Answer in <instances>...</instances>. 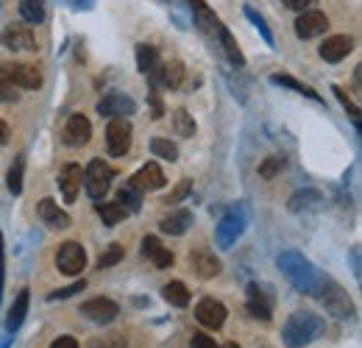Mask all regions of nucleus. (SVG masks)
<instances>
[{"instance_id":"nucleus-1","label":"nucleus","mask_w":362,"mask_h":348,"mask_svg":"<svg viewBox=\"0 0 362 348\" xmlns=\"http://www.w3.org/2000/svg\"><path fill=\"white\" fill-rule=\"evenodd\" d=\"M279 267H281V273L287 276V282H290L293 287H298L301 293L317 296L320 287L326 284V276H323L304 254H298V251H284V254L279 257Z\"/></svg>"},{"instance_id":"nucleus-2","label":"nucleus","mask_w":362,"mask_h":348,"mask_svg":"<svg viewBox=\"0 0 362 348\" xmlns=\"http://www.w3.org/2000/svg\"><path fill=\"white\" fill-rule=\"evenodd\" d=\"M323 329H326V323L315 312H293L281 329V340L287 348H304L315 343L323 335Z\"/></svg>"},{"instance_id":"nucleus-3","label":"nucleus","mask_w":362,"mask_h":348,"mask_svg":"<svg viewBox=\"0 0 362 348\" xmlns=\"http://www.w3.org/2000/svg\"><path fill=\"white\" fill-rule=\"evenodd\" d=\"M132 123L126 117H112L109 126H106V151L109 156H126L129 148H132Z\"/></svg>"},{"instance_id":"nucleus-4","label":"nucleus","mask_w":362,"mask_h":348,"mask_svg":"<svg viewBox=\"0 0 362 348\" xmlns=\"http://www.w3.org/2000/svg\"><path fill=\"white\" fill-rule=\"evenodd\" d=\"M112 178H115V170L103 159H92L90 165H87V170H84V187H87V192L95 201H100L109 192Z\"/></svg>"},{"instance_id":"nucleus-5","label":"nucleus","mask_w":362,"mask_h":348,"mask_svg":"<svg viewBox=\"0 0 362 348\" xmlns=\"http://www.w3.org/2000/svg\"><path fill=\"white\" fill-rule=\"evenodd\" d=\"M0 76L14 81L20 89H40L42 87V73L34 64H20V62H6L0 64Z\"/></svg>"},{"instance_id":"nucleus-6","label":"nucleus","mask_w":362,"mask_h":348,"mask_svg":"<svg viewBox=\"0 0 362 348\" xmlns=\"http://www.w3.org/2000/svg\"><path fill=\"white\" fill-rule=\"evenodd\" d=\"M56 267H59L64 276H78V273L87 267V251H84V245L76 243V240L64 243V245L59 248V254H56Z\"/></svg>"},{"instance_id":"nucleus-7","label":"nucleus","mask_w":362,"mask_h":348,"mask_svg":"<svg viewBox=\"0 0 362 348\" xmlns=\"http://www.w3.org/2000/svg\"><path fill=\"white\" fill-rule=\"evenodd\" d=\"M317 298L323 301V306H326L332 315H337V318H351V312H354V306H351V301H349V296H346L334 282H329V279H326V284L320 287Z\"/></svg>"},{"instance_id":"nucleus-8","label":"nucleus","mask_w":362,"mask_h":348,"mask_svg":"<svg viewBox=\"0 0 362 348\" xmlns=\"http://www.w3.org/2000/svg\"><path fill=\"white\" fill-rule=\"evenodd\" d=\"M148 79L153 81V87H165V89H179L181 81H184V64L181 62H159L151 73H148Z\"/></svg>"},{"instance_id":"nucleus-9","label":"nucleus","mask_w":362,"mask_h":348,"mask_svg":"<svg viewBox=\"0 0 362 348\" xmlns=\"http://www.w3.org/2000/svg\"><path fill=\"white\" fill-rule=\"evenodd\" d=\"M98 112H100L103 117H129V115L136 112V103H134V98H129V95H123V92H109V95L98 103Z\"/></svg>"},{"instance_id":"nucleus-10","label":"nucleus","mask_w":362,"mask_h":348,"mask_svg":"<svg viewBox=\"0 0 362 348\" xmlns=\"http://www.w3.org/2000/svg\"><path fill=\"white\" fill-rule=\"evenodd\" d=\"M326 28H329V17L323 11H301V17L296 20V34L301 40H315L326 34Z\"/></svg>"},{"instance_id":"nucleus-11","label":"nucleus","mask_w":362,"mask_h":348,"mask_svg":"<svg viewBox=\"0 0 362 348\" xmlns=\"http://www.w3.org/2000/svg\"><path fill=\"white\" fill-rule=\"evenodd\" d=\"M243 228H245V215H237V212L231 209L226 218L218 223V231H215L218 245H221V248H231V245L237 243V237L243 234Z\"/></svg>"},{"instance_id":"nucleus-12","label":"nucleus","mask_w":362,"mask_h":348,"mask_svg":"<svg viewBox=\"0 0 362 348\" xmlns=\"http://www.w3.org/2000/svg\"><path fill=\"white\" fill-rule=\"evenodd\" d=\"M0 45L8 47V50H14V53H17V50H34V47H37L31 28H28V25H20V23L8 25V28L0 34Z\"/></svg>"},{"instance_id":"nucleus-13","label":"nucleus","mask_w":362,"mask_h":348,"mask_svg":"<svg viewBox=\"0 0 362 348\" xmlns=\"http://www.w3.org/2000/svg\"><path fill=\"white\" fill-rule=\"evenodd\" d=\"M195 318L206 329H221L226 323V306L221 304V301H215V298H204L195 306Z\"/></svg>"},{"instance_id":"nucleus-14","label":"nucleus","mask_w":362,"mask_h":348,"mask_svg":"<svg viewBox=\"0 0 362 348\" xmlns=\"http://www.w3.org/2000/svg\"><path fill=\"white\" fill-rule=\"evenodd\" d=\"M248 312L259 320H271L273 312V296L268 287L259 284H248Z\"/></svg>"},{"instance_id":"nucleus-15","label":"nucleus","mask_w":362,"mask_h":348,"mask_svg":"<svg viewBox=\"0 0 362 348\" xmlns=\"http://www.w3.org/2000/svg\"><path fill=\"white\" fill-rule=\"evenodd\" d=\"M354 50V40L351 37H346V34H337V37H329L326 42L320 45V59L323 62H329V64H337V62H343L349 53Z\"/></svg>"},{"instance_id":"nucleus-16","label":"nucleus","mask_w":362,"mask_h":348,"mask_svg":"<svg viewBox=\"0 0 362 348\" xmlns=\"http://www.w3.org/2000/svg\"><path fill=\"white\" fill-rule=\"evenodd\" d=\"M132 184H134L136 190H142V192H151V190H162V187L168 184V178H165L162 168H159L156 162H148V165H142V168L132 175Z\"/></svg>"},{"instance_id":"nucleus-17","label":"nucleus","mask_w":362,"mask_h":348,"mask_svg":"<svg viewBox=\"0 0 362 348\" xmlns=\"http://www.w3.org/2000/svg\"><path fill=\"white\" fill-rule=\"evenodd\" d=\"M90 137H92V123L84 115H73V117L67 120V126H64V142H67L70 148L87 145Z\"/></svg>"},{"instance_id":"nucleus-18","label":"nucleus","mask_w":362,"mask_h":348,"mask_svg":"<svg viewBox=\"0 0 362 348\" xmlns=\"http://www.w3.org/2000/svg\"><path fill=\"white\" fill-rule=\"evenodd\" d=\"M81 312L95 323H112L120 315V306L115 304L112 298H92L87 304H81Z\"/></svg>"},{"instance_id":"nucleus-19","label":"nucleus","mask_w":362,"mask_h":348,"mask_svg":"<svg viewBox=\"0 0 362 348\" xmlns=\"http://www.w3.org/2000/svg\"><path fill=\"white\" fill-rule=\"evenodd\" d=\"M81 181H84V170L78 168V165H67L62 175H59V187H62V195H64V201L67 204H73L76 198H78V192H81Z\"/></svg>"},{"instance_id":"nucleus-20","label":"nucleus","mask_w":362,"mask_h":348,"mask_svg":"<svg viewBox=\"0 0 362 348\" xmlns=\"http://www.w3.org/2000/svg\"><path fill=\"white\" fill-rule=\"evenodd\" d=\"M189 265H192V273L198 279H215L221 273V260L215 254H209V251H195L189 257Z\"/></svg>"},{"instance_id":"nucleus-21","label":"nucleus","mask_w":362,"mask_h":348,"mask_svg":"<svg viewBox=\"0 0 362 348\" xmlns=\"http://www.w3.org/2000/svg\"><path fill=\"white\" fill-rule=\"evenodd\" d=\"M37 215L42 218V223H47L50 228H67L70 226V215L59 209V204L53 198H42L37 207Z\"/></svg>"},{"instance_id":"nucleus-22","label":"nucleus","mask_w":362,"mask_h":348,"mask_svg":"<svg viewBox=\"0 0 362 348\" xmlns=\"http://www.w3.org/2000/svg\"><path fill=\"white\" fill-rule=\"evenodd\" d=\"M142 254L153 262V267H156V270H165V267H170V265H173V254H170V251H168L156 237H145V240H142Z\"/></svg>"},{"instance_id":"nucleus-23","label":"nucleus","mask_w":362,"mask_h":348,"mask_svg":"<svg viewBox=\"0 0 362 348\" xmlns=\"http://www.w3.org/2000/svg\"><path fill=\"white\" fill-rule=\"evenodd\" d=\"M189 6H192V11H195V23H198V28L206 31V34H218V28L223 25V23L218 20V14H215L206 3H201V0H189Z\"/></svg>"},{"instance_id":"nucleus-24","label":"nucleus","mask_w":362,"mask_h":348,"mask_svg":"<svg viewBox=\"0 0 362 348\" xmlns=\"http://www.w3.org/2000/svg\"><path fill=\"white\" fill-rule=\"evenodd\" d=\"M189 226H192V212L189 209H176V212H170L168 218H162V223H159V228L165 234H170V237H181Z\"/></svg>"},{"instance_id":"nucleus-25","label":"nucleus","mask_w":362,"mask_h":348,"mask_svg":"<svg viewBox=\"0 0 362 348\" xmlns=\"http://www.w3.org/2000/svg\"><path fill=\"white\" fill-rule=\"evenodd\" d=\"M28 301H31V293H28V290H20L17 301L11 304V312H8V318H6V329H8V332H17V329L23 326L25 312H28Z\"/></svg>"},{"instance_id":"nucleus-26","label":"nucleus","mask_w":362,"mask_h":348,"mask_svg":"<svg viewBox=\"0 0 362 348\" xmlns=\"http://www.w3.org/2000/svg\"><path fill=\"white\" fill-rule=\"evenodd\" d=\"M117 204H120L126 212H139V207H142V190H136L132 181L123 184L120 192H117Z\"/></svg>"},{"instance_id":"nucleus-27","label":"nucleus","mask_w":362,"mask_h":348,"mask_svg":"<svg viewBox=\"0 0 362 348\" xmlns=\"http://www.w3.org/2000/svg\"><path fill=\"white\" fill-rule=\"evenodd\" d=\"M218 37H221V42H223V50H226L228 62H231L234 67H245V56H243V50L237 47V42H234V37H231V31H228L226 25L218 28Z\"/></svg>"},{"instance_id":"nucleus-28","label":"nucleus","mask_w":362,"mask_h":348,"mask_svg":"<svg viewBox=\"0 0 362 348\" xmlns=\"http://www.w3.org/2000/svg\"><path fill=\"white\" fill-rule=\"evenodd\" d=\"M159 64V53H156V47L148 42H139L136 45V67H139V73H151L153 67Z\"/></svg>"},{"instance_id":"nucleus-29","label":"nucleus","mask_w":362,"mask_h":348,"mask_svg":"<svg viewBox=\"0 0 362 348\" xmlns=\"http://www.w3.org/2000/svg\"><path fill=\"white\" fill-rule=\"evenodd\" d=\"M20 14L28 25H40L45 20V0H20Z\"/></svg>"},{"instance_id":"nucleus-30","label":"nucleus","mask_w":362,"mask_h":348,"mask_svg":"<svg viewBox=\"0 0 362 348\" xmlns=\"http://www.w3.org/2000/svg\"><path fill=\"white\" fill-rule=\"evenodd\" d=\"M162 296H165V301L173 306H187L189 304V290L181 284V282H170V284H165L162 287Z\"/></svg>"},{"instance_id":"nucleus-31","label":"nucleus","mask_w":362,"mask_h":348,"mask_svg":"<svg viewBox=\"0 0 362 348\" xmlns=\"http://www.w3.org/2000/svg\"><path fill=\"white\" fill-rule=\"evenodd\" d=\"M151 151H153V156L168 159V162H176V159H179L176 142H170V139H165V137H153V139H151Z\"/></svg>"},{"instance_id":"nucleus-32","label":"nucleus","mask_w":362,"mask_h":348,"mask_svg":"<svg viewBox=\"0 0 362 348\" xmlns=\"http://www.w3.org/2000/svg\"><path fill=\"white\" fill-rule=\"evenodd\" d=\"M98 215L103 218L106 226H117V223H123L126 220V209L117 204V201H109V204H98Z\"/></svg>"},{"instance_id":"nucleus-33","label":"nucleus","mask_w":362,"mask_h":348,"mask_svg":"<svg viewBox=\"0 0 362 348\" xmlns=\"http://www.w3.org/2000/svg\"><path fill=\"white\" fill-rule=\"evenodd\" d=\"M271 81H273V84H279V87H290L293 92L307 95V98H313V100H320L315 89H310L307 84H301V81H296V79H290V76H279V73H276V76H271Z\"/></svg>"},{"instance_id":"nucleus-34","label":"nucleus","mask_w":362,"mask_h":348,"mask_svg":"<svg viewBox=\"0 0 362 348\" xmlns=\"http://www.w3.org/2000/svg\"><path fill=\"white\" fill-rule=\"evenodd\" d=\"M173 126H176V134L179 137H195V120H192V115L187 112V109H176V115H173Z\"/></svg>"},{"instance_id":"nucleus-35","label":"nucleus","mask_w":362,"mask_h":348,"mask_svg":"<svg viewBox=\"0 0 362 348\" xmlns=\"http://www.w3.org/2000/svg\"><path fill=\"white\" fill-rule=\"evenodd\" d=\"M23 170H25V159L17 156L14 165H11V170H8V190H11V195H20L23 192Z\"/></svg>"},{"instance_id":"nucleus-36","label":"nucleus","mask_w":362,"mask_h":348,"mask_svg":"<svg viewBox=\"0 0 362 348\" xmlns=\"http://www.w3.org/2000/svg\"><path fill=\"white\" fill-rule=\"evenodd\" d=\"M317 207H320V195H317V192H298V195H293V201H290V209H293V212L317 209Z\"/></svg>"},{"instance_id":"nucleus-37","label":"nucleus","mask_w":362,"mask_h":348,"mask_svg":"<svg viewBox=\"0 0 362 348\" xmlns=\"http://www.w3.org/2000/svg\"><path fill=\"white\" fill-rule=\"evenodd\" d=\"M243 11H245V17H248V20H251V23L257 25V31L262 34V40H265V42H268L273 47V34H271V28H268V23H265V20H262V17H259V14H257V11L251 8V6H245Z\"/></svg>"},{"instance_id":"nucleus-38","label":"nucleus","mask_w":362,"mask_h":348,"mask_svg":"<svg viewBox=\"0 0 362 348\" xmlns=\"http://www.w3.org/2000/svg\"><path fill=\"white\" fill-rule=\"evenodd\" d=\"M123 260V245H117V243H112L103 254H100V260H98V267L103 270V267H112V265H117V262Z\"/></svg>"},{"instance_id":"nucleus-39","label":"nucleus","mask_w":362,"mask_h":348,"mask_svg":"<svg viewBox=\"0 0 362 348\" xmlns=\"http://www.w3.org/2000/svg\"><path fill=\"white\" fill-rule=\"evenodd\" d=\"M20 100V87L8 79H0V103H17Z\"/></svg>"},{"instance_id":"nucleus-40","label":"nucleus","mask_w":362,"mask_h":348,"mask_svg":"<svg viewBox=\"0 0 362 348\" xmlns=\"http://www.w3.org/2000/svg\"><path fill=\"white\" fill-rule=\"evenodd\" d=\"M87 348H126V337L123 335H103V337L92 340Z\"/></svg>"},{"instance_id":"nucleus-41","label":"nucleus","mask_w":362,"mask_h":348,"mask_svg":"<svg viewBox=\"0 0 362 348\" xmlns=\"http://www.w3.org/2000/svg\"><path fill=\"white\" fill-rule=\"evenodd\" d=\"M281 168H284V159H281V156H268V159L259 165V175H262V178H273Z\"/></svg>"},{"instance_id":"nucleus-42","label":"nucleus","mask_w":362,"mask_h":348,"mask_svg":"<svg viewBox=\"0 0 362 348\" xmlns=\"http://www.w3.org/2000/svg\"><path fill=\"white\" fill-rule=\"evenodd\" d=\"M332 89H334V95L340 98V103H343V106L349 109V115L354 117V123L360 126V106H357V103H354V100H351V98H349V95H346V92H343L340 87H332Z\"/></svg>"},{"instance_id":"nucleus-43","label":"nucleus","mask_w":362,"mask_h":348,"mask_svg":"<svg viewBox=\"0 0 362 348\" xmlns=\"http://www.w3.org/2000/svg\"><path fill=\"white\" fill-rule=\"evenodd\" d=\"M189 190H192V178H184L179 187L165 198V201H168V204H179V201H184V198L189 195Z\"/></svg>"},{"instance_id":"nucleus-44","label":"nucleus","mask_w":362,"mask_h":348,"mask_svg":"<svg viewBox=\"0 0 362 348\" xmlns=\"http://www.w3.org/2000/svg\"><path fill=\"white\" fill-rule=\"evenodd\" d=\"M81 290H84V279L76 282V284H70V287H64V290H59V293H50L47 301H62V298H70V296H76V293H81Z\"/></svg>"},{"instance_id":"nucleus-45","label":"nucleus","mask_w":362,"mask_h":348,"mask_svg":"<svg viewBox=\"0 0 362 348\" xmlns=\"http://www.w3.org/2000/svg\"><path fill=\"white\" fill-rule=\"evenodd\" d=\"M192 348H221L209 335H195L192 337Z\"/></svg>"},{"instance_id":"nucleus-46","label":"nucleus","mask_w":362,"mask_h":348,"mask_svg":"<svg viewBox=\"0 0 362 348\" xmlns=\"http://www.w3.org/2000/svg\"><path fill=\"white\" fill-rule=\"evenodd\" d=\"M313 3H315V0H284V6L293 8V11H307Z\"/></svg>"},{"instance_id":"nucleus-47","label":"nucleus","mask_w":362,"mask_h":348,"mask_svg":"<svg viewBox=\"0 0 362 348\" xmlns=\"http://www.w3.org/2000/svg\"><path fill=\"white\" fill-rule=\"evenodd\" d=\"M50 348H78V343H76V337H59L50 343Z\"/></svg>"},{"instance_id":"nucleus-48","label":"nucleus","mask_w":362,"mask_h":348,"mask_svg":"<svg viewBox=\"0 0 362 348\" xmlns=\"http://www.w3.org/2000/svg\"><path fill=\"white\" fill-rule=\"evenodd\" d=\"M3 279H6V257H3V231H0V296H3Z\"/></svg>"},{"instance_id":"nucleus-49","label":"nucleus","mask_w":362,"mask_h":348,"mask_svg":"<svg viewBox=\"0 0 362 348\" xmlns=\"http://www.w3.org/2000/svg\"><path fill=\"white\" fill-rule=\"evenodd\" d=\"M151 103H153V117H162L165 115V106H162V100H159L156 92H151Z\"/></svg>"},{"instance_id":"nucleus-50","label":"nucleus","mask_w":362,"mask_h":348,"mask_svg":"<svg viewBox=\"0 0 362 348\" xmlns=\"http://www.w3.org/2000/svg\"><path fill=\"white\" fill-rule=\"evenodd\" d=\"M8 134H11V131H8V126L0 120V145H6V142H8Z\"/></svg>"},{"instance_id":"nucleus-51","label":"nucleus","mask_w":362,"mask_h":348,"mask_svg":"<svg viewBox=\"0 0 362 348\" xmlns=\"http://www.w3.org/2000/svg\"><path fill=\"white\" fill-rule=\"evenodd\" d=\"M223 348H240L237 343H228V346H223Z\"/></svg>"}]
</instances>
